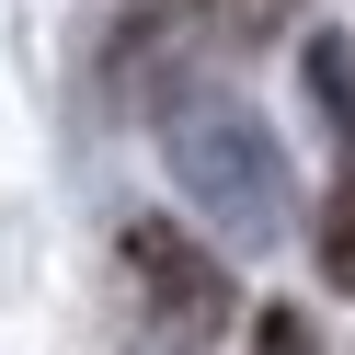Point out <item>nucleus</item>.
I'll return each mask as SVG.
<instances>
[{"label": "nucleus", "mask_w": 355, "mask_h": 355, "mask_svg": "<svg viewBox=\"0 0 355 355\" xmlns=\"http://www.w3.org/2000/svg\"><path fill=\"white\" fill-rule=\"evenodd\" d=\"M344 69H355V58L321 35V46H309V92H321V115H332V126H355V92H344Z\"/></svg>", "instance_id": "nucleus-5"}, {"label": "nucleus", "mask_w": 355, "mask_h": 355, "mask_svg": "<svg viewBox=\"0 0 355 355\" xmlns=\"http://www.w3.org/2000/svg\"><path fill=\"white\" fill-rule=\"evenodd\" d=\"M161 161H172V184L195 195V218H207L230 252H263V241L286 230V149H275V126L241 92L184 80V92L161 103Z\"/></svg>", "instance_id": "nucleus-1"}, {"label": "nucleus", "mask_w": 355, "mask_h": 355, "mask_svg": "<svg viewBox=\"0 0 355 355\" xmlns=\"http://www.w3.org/2000/svg\"><path fill=\"white\" fill-rule=\"evenodd\" d=\"M321 275L355 298V161L332 172V195H321Z\"/></svg>", "instance_id": "nucleus-4"}, {"label": "nucleus", "mask_w": 355, "mask_h": 355, "mask_svg": "<svg viewBox=\"0 0 355 355\" xmlns=\"http://www.w3.org/2000/svg\"><path fill=\"white\" fill-rule=\"evenodd\" d=\"M115 252H126V286H138V309H149L161 344H218V332H230L241 286H230V263H218L184 218H126Z\"/></svg>", "instance_id": "nucleus-3"}, {"label": "nucleus", "mask_w": 355, "mask_h": 355, "mask_svg": "<svg viewBox=\"0 0 355 355\" xmlns=\"http://www.w3.org/2000/svg\"><path fill=\"white\" fill-rule=\"evenodd\" d=\"M286 24V0H126L115 46H103V103L115 115H161L184 80L252 58Z\"/></svg>", "instance_id": "nucleus-2"}, {"label": "nucleus", "mask_w": 355, "mask_h": 355, "mask_svg": "<svg viewBox=\"0 0 355 355\" xmlns=\"http://www.w3.org/2000/svg\"><path fill=\"white\" fill-rule=\"evenodd\" d=\"M252 355H321V344H309L298 309H263V321H252Z\"/></svg>", "instance_id": "nucleus-6"}]
</instances>
